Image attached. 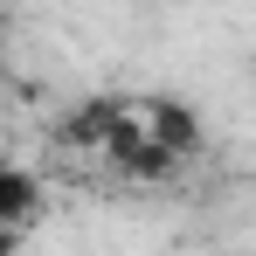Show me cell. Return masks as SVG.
Masks as SVG:
<instances>
[{
    "mask_svg": "<svg viewBox=\"0 0 256 256\" xmlns=\"http://www.w3.org/2000/svg\"><path fill=\"white\" fill-rule=\"evenodd\" d=\"M0 70H7V42H0Z\"/></svg>",
    "mask_w": 256,
    "mask_h": 256,
    "instance_id": "2",
    "label": "cell"
},
{
    "mask_svg": "<svg viewBox=\"0 0 256 256\" xmlns=\"http://www.w3.org/2000/svg\"><path fill=\"white\" fill-rule=\"evenodd\" d=\"M0 166H14V152H7V146H0Z\"/></svg>",
    "mask_w": 256,
    "mask_h": 256,
    "instance_id": "1",
    "label": "cell"
}]
</instances>
